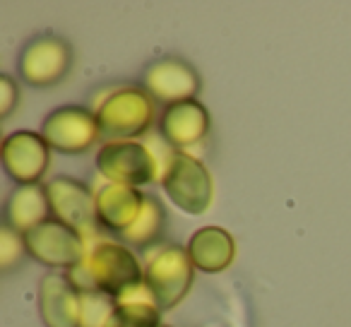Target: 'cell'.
Listing matches in <instances>:
<instances>
[{
  "label": "cell",
  "mask_w": 351,
  "mask_h": 327,
  "mask_svg": "<svg viewBox=\"0 0 351 327\" xmlns=\"http://www.w3.org/2000/svg\"><path fill=\"white\" fill-rule=\"evenodd\" d=\"M65 277L80 293H104L116 301L145 282V265L125 243L99 236L89 243L82 263L65 269Z\"/></svg>",
  "instance_id": "cell-1"
},
{
  "label": "cell",
  "mask_w": 351,
  "mask_h": 327,
  "mask_svg": "<svg viewBox=\"0 0 351 327\" xmlns=\"http://www.w3.org/2000/svg\"><path fill=\"white\" fill-rule=\"evenodd\" d=\"M92 111L108 140H140L154 123V99L132 84L106 87L94 97Z\"/></svg>",
  "instance_id": "cell-2"
},
{
  "label": "cell",
  "mask_w": 351,
  "mask_h": 327,
  "mask_svg": "<svg viewBox=\"0 0 351 327\" xmlns=\"http://www.w3.org/2000/svg\"><path fill=\"white\" fill-rule=\"evenodd\" d=\"M159 181L169 200L186 215L200 217L215 202V181L210 169L188 152H166Z\"/></svg>",
  "instance_id": "cell-3"
},
{
  "label": "cell",
  "mask_w": 351,
  "mask_h": 327,
  "mask_svg": "<svg viewBox=\"0 0 351 327\" xmlns=\"http://www.w3.org/2000/svg\"><path fill=\"white\" fill-rule=\"evenodd\" d=\"M145 284L161 311H171L191 293L195 284V265L188 248L178 243H156L147 248Z\"/></svg>",
  "instance_id": "cell-4"
},
{
  "label": "cell",
  "mask_w": 351,
  "mask_h": 327,
  "mask_svg": "<svg viewBox=\"0 0 351 327\" xmlns=\"http://www.w3.org/2000/svg\"><path fill=\"white\" fill-rule=\"evenodd\" d=\"M97 171L106 183L140 188L161 176V161L142 140H106L97 152Z\"/></svg>",
  "instance_id": "cell-5"
},
{
  "label": "cell",
  "mask_w": 351,
  "mask_h": 327,
  "mask_svg": "<svg viewBox=\"0 0 351 327\" xmlns=\"http://www.w3.org/2000/svg\"><path fill=\"white\" fill-rule=\"evenodd\" d=\"M46 195L51 202L53 219L73 226L92 243L99 239V217H97V195L87 183L70 176L51 178L46 183Z\"/></svg>",
  "instance_id": "cell-6"
},
{
  "label": "cell",
  "mask_w": 351,
  "mask_h": 327,
  "mask_svg": "<svg viewBox=\"0 0 351 327\" xmlns=\"http://www.w3.org/2000/svg\"><path fill=\"white\" fill-rule=\"evenodd\" d=\"M25 243H27V253L36 263L58 269H70L77 263H82L89 248V241L80 231H75L73 226L63 224V221L53 219V217L46 219L44 224L34 226L32 231H27Z\"/></svg>",
  "instance_id": "cell-7"
},
{
  "label": "cell",
  "mask_w": 351,
  "mask_h": 327,
  "mask_svg": "<svg viewBox=\"0 0 351 327\" xmlns=\"http://www.w3.org/2000/svg\"><path fill=\"white\" fill-rule=\"evenodd\" d=\"M41 135L51 149H58L63 154H82L97 145L104 132L92 108L60 106L44 118Z\"/></svg>",
  "instance_id": "cell-8"
},
{
  "label": "cell",
  "mask_w": 351,
  "mask_h": 327,
  "mask_svg": "<svg viewBox=\"0 0 351 327\" xmlns=\"http://www.w3.org/2000/svg\"><path fill=\"white\" fill-rule=\"evenodd\" d=\"M73 68V49L63 36L41 34L25 46L20 56V75L32 87H53Z\"/></svg>",
  "instance_id": "cell-9"
},
{
  "label": "cell",
  "mask_w": 351,
  "mask_h": 327,
  "mask_svg": "<svg viewBox=\"0 0 351 327\" xmlns=\"http://www.w3.org/2000/svg\"><path fill=\"white\" fill-rule=\"evenodd\" d=\"M3 169L17 186H36L51 164V147L41 132L17 130L3 140Z\"/></svg>",
  "instance_id": "cell-10"
},
{
  "label": "cell",
  "mask_w": 351,
  "mask_h": 327,
  "mask_svg": "<svg viewBox=\"0 0 351 327\" xmlns=\"http://www.w3.org/2000/svg\"><path fill=\"white\" fill-rule=\"evenodd\" d=\"M145 89L154 101L171 106V104L195 99V94L200 92V75L183 58L166 56L147 68Z\"/></svg>",
  "instance_id": "cell-11"
},
{
  "label": "cell",
  "mask_w": 351,
  "mask_h": 327,
  "mask_svg": "<svg viewBox=\"0 0 351 327\" xmlns=\"http://www.w3.org/2000/svg\"><path fill=\"white\" fill-rule=\"evenodd\" d=\"M210 113L197 99L171 104L164 108L159 121L161 140L176 152H186L188 147H197L210 135Z\"/></svg>",
  "instance_id": "cell-12"
},
{
  "label": "cell",
  "mask_w": 351,
  "mask_h": 327,
  "mask_svg": "<svg viewBox=\"0 0 351 327\" xmlns=\"http://www.w3.org/2000/svg\"><path fill=\"white\" fill-rule=\"evenodd\" d=\"M82 293L65 272H51L39 282V313L46 327H80Z\"/></svg>",
  "instance_id": "cell-13"
},
{
  "label": "cell",
  "mask_w": 351,
  "mask_h": 327,
  "mask_svg": "<svg viewBox=\"0 0 351 327\" xmlns=\"http://www.w3.org/2000/svg\"><path fill=\"white\" fill-rule=\"evenodd\" d=\"M94 195H97L99 226L118 236L135 224L145 207V195L140 193V188L123 186V183H101Z\"/></svg>",
  "instance_id": "cell-14"
},
{
  "label": "cell",
  "mask_w": 351,
  "mask_h": 327,
  "mask_svg": "<svg viewBox=\"0 0 351 327\" xmlns=\"http://www.w3.org/2000/svg\"><path fill=\"white\" fill-rule=\"evenodd\" d=\"M188 253L195 269L207 274H219L229 269L236 260V241L221 226H202L188 241Z\"/></svg>",
  "instance_id": "cell-15"
},
{
  "label": "cell",
  "mask_w": 351,
  "mask_h": 327,
  "mask_svg": "<svg viewBox=\"0 0 351 327\" xmlns=\"http://www.w3.org/2000/svg\"><path fill=\"white\" fill-rule=\"evenodd\" d=\"M49 215L51 202L49 195H46V186H41V183H36V186H17L8 197L5 224H10L22 236L34 229V226L44 224L46 219H51Z\"/></svg>",
  "instance_id": "cell-16"
},
{
  "label": "cell",
  "mask_w": 351,
  "mask_h": 327,
  "mask_svg": "<svg viewBox=\"0 0 351 327\" xmlns=\"http://www.w3.org/2000/svg\"><path fill=\"white\" fill-rule=\"evenodd\" d=\"M164 224H166V212L161 207V202L154 195H145V207H142L140 217H137V221L125 234H121V239L125 243L135 245V248H152L159 241Z\"/></svg>",
  "instance_id": "cell-17"
},
{
  "label": "cell",
  "mask_w": 351,
  "mask_h": 327,
  "mask_svg": "<svg viewBox=\"0 0 351 327\" xmlns=\"http://www.w3.org/2000/svg\"><path fill=\"white\" fill-rule=\"evenodd\" d=\"M106 327H161V308L156 303H116Z\"/></svg>",
  "instance_id": "cell-18"
},
{
  "label": "cell",
  "mask_w": 351,
  "mask_h": 327,
  "mask_svg": "<svg viewBox=\"0 0 351 327\" xmlns=\"http://www.w3.org/2000/svg\"><path fill=\"white\" fill-rule=\"evenodd\" d=\"M116 311V301L104 293H82L80 327H106Z\"/></svg>",
  "instance_id": "cell-19"
},
{
  "label": "cell",
  "mask_w": 351,
  "mask_h": 327,
  "mask_svg": "<svg viewBox=\"0 0 351 327\" xmlns=\"http://www.w3.org/2000/svg\"><path fill=\"white\" fill-rule=\"evenodd\" d=\"M25 253H27L25 236L12 229L10 224H3V229H0V269L3 272L12 269L17 263H22Z\"/></svg>",
  "instance_id": "cell-20"
},
{
  "label": "cell",
  "mask_w": 351,
  "mask_h": 327,
  "mask_svg": "<svg viewBox=\"0 0 351 327\" xmlns=\"http://www.w3.org/2000/svg\"><path fill=\"white\" fill-rule=\"evenodd\" d=\"M20 101V89L10 75H0V118L5 121Z\"/></svg>",
  "instance_id": "cell-21"
},
{
  "label": "cell",
  "mask_w": 351,
  "mask_h": 327,
  "mask_svg": "<svg viewBox=\"0 0 351 327\" xmlns=\"http://www.w3.org/2000/svg\"><path fill=\"white\" fill-rule=\"evenodd\" d=\"M161 327H166V325H161Z\"/></svg>",
  "instance_id": "cell-22"
}]
</instances>
